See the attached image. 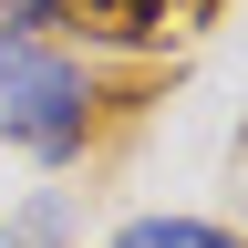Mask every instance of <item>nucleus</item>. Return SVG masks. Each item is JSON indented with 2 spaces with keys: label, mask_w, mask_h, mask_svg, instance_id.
Returning <instances> with one entry per match:
<instances>
[{
  "label": "nucleus",
  "mask_w": 248,
  "mask_h": 248,
  "mask_svg": "<svg viewBox=\"0 0 248 248\" xmlns=\"http://www.w3.org/2000/svg\"><path fill=\"white\" fill-rule=\"evenodd\" d=\"M93 124V93L62 52L21 42V31H0V135H11L21 155H42V166H62V155L83 145Z\"/></svg>",
  "instance_id": "1"
},
{
  "label": "nucleus",
  "mask_w": 248,
  "mask_h": 248,
  "mask_svg": "<svg viewBox=\"0 0 248 248\" xmlns=\"http://www.w3.org/2000/svg\"><path fill=\"white\" fill-rule=\"evenodd\" d=\"M114 248H238V238H217V228H197V217H135Z\"/></svg>",
  "instance_id": "2"
},
{
  "label": "nucleus",
  "mask_w": 248,
  "mask_h": 248,
  "mask_svg": "<svg viewBox=\"0 0 248 248\" xmlns=\"http://www.w3.org/2000/svg\"><path fill=\"white\" fill-rule=\"evenodd\" d=\"M73 11H83L93 31H145L155 11H166V0H73Z\"/></svg>",
  "instance_id": "3"
},
{
  "label": "nucleus",
  "mask_w": 248,
  "mask_h": 248,
  "mask_svg": "<svg viewBox=\"0 0 248 248\" xmlns=\"http://www.w3.org/2000/svg\"><path fill=\"white\" fill-rule=\"evenodd\" d=\"M62 217H73V207H62V197H42V207H31L11 238H21V248H52V238H62Z\"/></svg>",
  "instance_id": "4"
}]
</instances>
